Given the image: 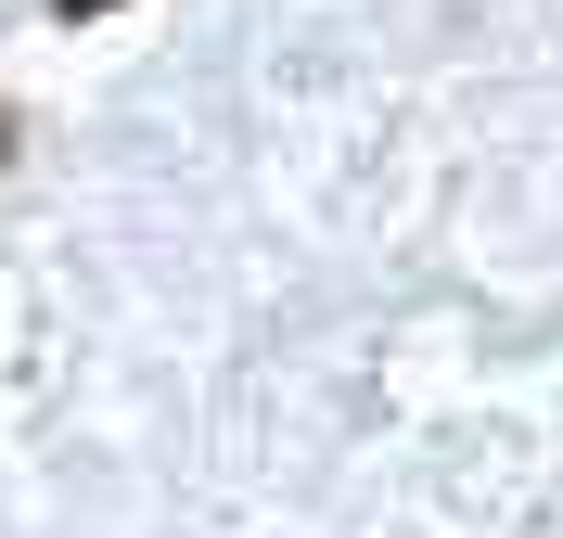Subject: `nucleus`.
<instances>
[{"mask_svg":"<svg viewBox=\"0 0 563 538\" xmlns=\"http://www.w3.org/2000/svg\"><path fill=\"white\" fill-rule=\"evenodd\" d=\"M52 13H65V26H90V13H115V0H52Z\"/></svg>","mask_w":563,"mask_h":538,"instance_id":"nucleus-1","label":"nucleus"},{"mask_svg":"<svg viewBox=\"0 0 563 538\" xmlns=\"http://www.w3.org/2000/svg\"><path fill=\"white\" fill-rule=\"evenodd\" d=\"M0 154H13V116H0Z\"/></svg>","mask_w":563,"mask_h":538,"instance_id":"nucleus-2","label":"nucleus"}]
</instances>
